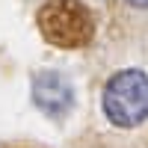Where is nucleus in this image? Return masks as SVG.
Returning <instances> with one entry per match:
<instances>
[{"mask_svg":"<svg viewBox=\"0 0 148 148\" xmlns=\"http://www.w3.org/2000/svg\"><path fill=\"white\" fill-rule=\"evenodd\" d=\"M101 101L116 127H139L148 119V74L139 68L116 71L104 86Z\"/></svg>","mask_w":148,"mask_h":148,"instance_id":"nucleus-2","label":"nucleus"},{"mask_svg":"<svg viewBox=\"0 0 148 148\" xmlns=\"http://www.w3.org/2000/svg\"><path fill=\"white\" fill-rule=\"evenodd\" d=\"M39 33L47 45L62 47V51H80L95 42V12L83 0H45L39 15Z\"/></svg>","mask_w":148,"mask_h":148,"instance_id":"nucleus-1","label":"nucleus"},{"mask_svg":"<svg viewBox=\"0 0 148 148\" xmlns=\"http://www.w3.org/2000/svg\"><path fill=\"white\" fill-rule=\"evenodd\" d=\"M6 148H21V145H6Z\"/></svg>","mask_w":148,"mask_h":148,"instance_id":"nucleus-5","label":"nucleus"},{"mask_svg":"<svg viewBox=\"0 0 148 148\" xmlns=\"http://www.w3.org/2000/svg\"><path fill=\"white\" fill-rule=\"evenodd\" d=\"M130 6H136V9H148V0H127Z\"/></svg>","mask_w":148,"mask_h":148,"instance_id":"nucleus-4","label":"nucleus"},{"mask_svg":"<svg viewBox=\"0 0 148 148\" xmlns=\"http://www.w3.org/2000/svg\"><path fill=\"white\" fill-rule=\"evenodd\" d=\"M33 104L47 119H65L74 107V89L59 71H39L33 77Z\"/></svg>","mask_w":148,"mask_h":148,"instance_id":"nucleus-3","label":"nucleus"}]
</instances>
